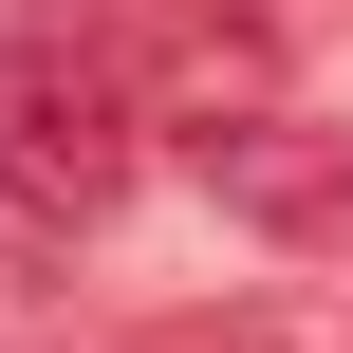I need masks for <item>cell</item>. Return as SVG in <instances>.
Listing matches in <instances>:
<instances>
[{"mask_svg": "<svg viewBox=\"0 0 353 353\" xmlns=\"http://www.w3.org/2000/svg\"><path fill=\"white\" fill-rule=\"evenodd\" d=\"M149 130H168V93H149V56L93 19V0H56V19H19L0 37V205L19 223H112L130 186H149Z\"/></svg>", "mask_w": 353, "mask_h": 353, "instance_id": "cell-1", "label": "cell"}, {"mask_svg": "<svg viewBox=\"0 0 353 353\" xmlns=\"http://www.w3.org/2000/svg\"><path fill=\"white\" fill-rule=\"evenodd\" d=\"M186 186H205L223 223H261L279 261H335V242H353V130H335V112H279V93L186 112Z\"/></svg>", "mask_w": 353, "mask_h": 353, "instance_id": "cell-2", "label": "cell"}, {"mask_svg": "<svg viewBox=\"0 0 353 353\" xmlns=\"http://www.w3.org/2000/svg\"><path fill=\"white\" fill-rule=\"evenodd\" d=\"M0 353H74V316H56V279H37V261H0Z\"/></svg>", "mask_w": 353, "mask_h": 353, "instance_id": "cell-3", "label": "cell"}, {"mask_svg": "<svg viewBox=\"0 0 353 353\" xmlns=\"http://www.w3.org/2000/svg\"><path fill=\"white\" fill-rule=\"evenodd\" d=\"M130 353H279V316H168V335H130Z\"/></svg>", "mask_w": 353, "mask_h": 353, "instance_id": "cell-4", "label": "cell"}]
</instances>
